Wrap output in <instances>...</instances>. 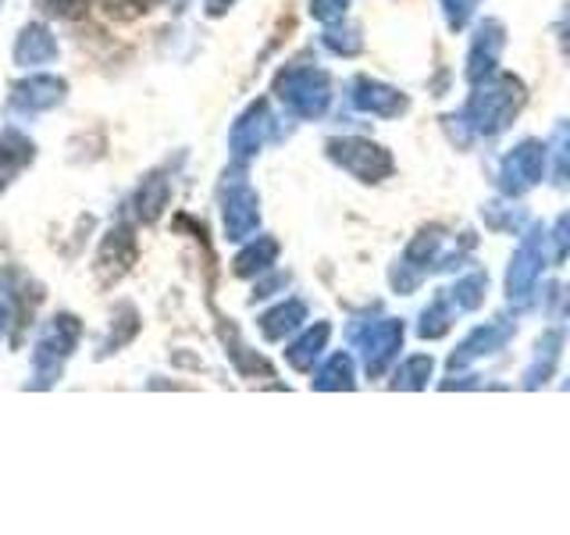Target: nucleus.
I'll list each match as a JSON object with an SVG mask.
<instances>
[{
    "mask_svg": "<svg viewBox=\"0 0 570 535\" xmlns=\"http://www.w3.org/2000/svg\"><path fill=\"white\" fill-rule=\"evenodd\" d=\"M79 343V321L71 314H58L47 321V329L40 332V339H36V353H32V364L40 374H58L65 357L76 350Z\"/></svg>",
    "mask_w": 570,
    "mask_h": 535,
    "instance_id": "1",
    "label": "nucleus"
},
{
    "mask_svg": "<svg viewBox=\"0 0 570 535\" xmlns=\"http://www.w3.org/2000/svg\"><path fill=\"white\" fill-rule=\"evenodd\" d=\"M53 58H58V40H53L47 26H26L18 32L14 61L22 68H40V65H50Z\"/></svg>",
    "mask_w": 570,
    "mask_h": 535,
    "instance_id": "3",
    "label": "nucleus"
},
{
    "mask_svg": "<svg viewBox=\"0 0 570 535\" xmlns=\"http://www.w3.org/2000/svg\"><path fill=\"white\" fill-rule=\"evenodd\" d=\"M32 143L18 133V129H4L0 133V189H4L11 178H18L29 160H32Z\"/></svg>",
    "mask_w": 570,
    "mask_h": 535,
    "instance_id": "4",
    "label": "nucleus"
},
{
    "mask_svg": "<svg viewBox=\"0 0 570 535\" xmlns=\"http://www.w3.org/2000/svg\"><path fill=\"white\" fill-rule=\"evenodd\" d=\"M147 4H150V0H107V8H111V11H115V8H118V11H121V8L139 11V8H147Z\"/></svg>",
    "mask_w": 570,
    "mask_h": 535,
    "instance_id": "6",
    "label": "nucleus"
},
{
    "mask_svg": "<svg viewBox=\"0 0 570 535\" xmlns=\"http://www.w3.org/2000/svg\"><path fill=\"white\" fill-rule=\"evenodd\" d=\"M36 4L53 18H79L89 8V0H36Z\"/></svg>",
    "mask_w": 570,
    "mask_h": 535,
    "instance_id": "5",
    "label": "nucleus"
},
{
    "mask_svg": "<svg viewBox=\"0 0 570 535\" xmlns=\"http://www.w3.org/2000/svg\"><path fill=\"white\" fill-rule=\"evenodd\" d=\"M65 100V79H53V76H29L11 89V107L26 115L36 111H50Z\"/></svg>",
    "mask_w": 570,
    "mask_h": 535,
    "instance_id": "2",
    "label": "nucleus"
}]
</instances>
